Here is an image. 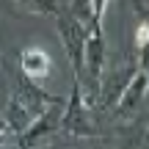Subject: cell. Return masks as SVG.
Listing matches in <instances>:
<instances>
[{
    "label": "cell",
    "mask_w": 149,
    "mask_h": 149,
    "mask_svg": "<svg viewBox=\"0 0 149 149\" xmlns=\"http://www.w3.org/2000/svg\"><path fill=\"white\" fill-rule=\"evenodd\" d=\"M61 133L66 138H94L100 130L94 124V108L86 105L83 91H80V83L72 77V91L69 100L64 105V113H61Z\"/></svg>",
    "instance_id": "obj_1"
},
{
    "label": "cell",
    "mask_w": 149,
    "mask_h": 149,
    "mask_svg": "<svg viewBox=\"0 0 149 149\" xmlns=\"http://www.w3.org/2000/svg\"><path fill=\"white\" fill-rule=\"evenodd\" d=\"M53 19H55V33H58V39H61V47H64L66 58H69V64H72V72H74V77H80V74H83V55H86L88 31H86L77 19H72L66 11H58Z\"/></svg>",
    "instance_id": "obj_2"
},
{
    "label": "cell",
    "mask_w": 149,
    "mask_h": 149,
    "mask_svg": "<svg viewBox=\"0 0 149 149\" xmlns=\"http://www.w3.org/2000/svg\"><path fill=\"white\" fill-rule=\"evenodd\" d=\"M138 72L135 58H122L119 64H111V58L105 61V72L100 80V97H97V105L111 111L116 105V100L122 97V91L127 88V83L133 80V74Z\"/></svg>",
    "instance_id": "obj_3"
},
{
    "label": "cell",
    "mask_w": 149,
    "mask_h": 149,
    "mask_svg": "<svg viewBox=\"0 0 149 149\" xmlns=\"http://www.w3.org/2000/svg\"><path fill=\"white\" fill-rule=\"evenodd\" d=\"M64 105H66V102L44 108V111L31 122V127H28L22 135H17V146H19V149H42L44 141L61 130V113H64Z\"/></svg>",
    "instance_id": "obj_4"
},
{
    "label": "cell",
    "mask_w": 149,
    "mask_h": 149,
    "mask_svg": "<svg viewBox=\"0 0 149 149\" xmlns=\"http://www.w3.org/2000/svg\"><path fill=\"white\" fill-rule=\"evenodd\" d=\"M146 77L149 74H144V72L133 74V80L127 83V88L122 91V97L116 100V105L111 108L116 119H130L135 111H138V105L146 100Z\"/></svg>",
    "instance_id": "obj_5"
},
{
    "label": "cell",
    "mask_w": 149,
    "mask_h": 149,
    "mask_svg": "<svg viewBox=\"0 0 149 149\" xmlns=\"http://www.w3.org/2000/svg\"><path fill=\"white\" fill-rule=\"evenodd\" d=\"M19 69H22V74H25L28 80L36 83L39 77H47V74L53 72V61H50V55L44 53V50L28 47V50L19 53Z\"/></svg>",
    "instance_id": "obj_6"
},
{
    "label": "cell",
    "mask_w": 149,
    "mask_h": 149,
    "mask_svg": "<svg viewBox=\"0 0 149 149\" xmlns=\"http://www.w3.org/2000/svg\"><path fill=\"white\" fill-rule=\"evenodd\" d=\"M135 50H138V55H135V66H138V72L149 74V22H141L138 28H135Z\"/></svg>",
    "instance_id": "obj_7"
},
{
    "label": "cell",
    "mask_w": 149,
    "mask_h": 149,
    "mask_svg": "<svg viewBox=\"0 0 149 149\" xmlns=\"http://www.w3.org/2000/svg\"><path fill=\"white\" fill-rule=\"evenodd\" d=\"M14 3L28 14H42V17H55L58 11H64L58 0H14Z\"/></svg>",
    "instance_id": "obj_8"
},
{
    "label": "cell",
    "mask_w": 149,
    "mask_h": 149,
    "mask_svg": "<svg viewBox=\"0 0 149 149\" xmlns=\"http://www.w3.org/2000/svg\"><path fill=\"white\" fill-rule=\"evenodd\" d=\"M105 11H108V0H91V22H94V33H102Z\"/></svg>",
    "instance_id": "obj_9"
},
{
    "label": "cell",
    "mask_w": 149,
    "mask_h": 149,
    "mask_svg": "<svg viewBox=\"0 0 149 149\" xmlns=\"http://www.w3.org/2000/svg\"><path fill=\"white\" fill-rule=\"evenodd\" d=\"M8 138H14V135L6 130V124H3V119H0V149H6V144H8Z\"/></svg>",
    "instance_id": "obj_10"
},
{
    "label": "cell",
    "mask_w": 149,
    "mask_h": 149,
    "mask_svg": "<svg viewBox=\"0 0 149 149\" xmlns=\"http://www.w3.org/2000/svg\"><path fill=\"white\" fill-rule=\"evenodd\" d=\"M135 11H138L141 22H149V6H144V3H135Z\"/></svg>",
    "instance_id": "obj_11"
},
{
    "label": "cell",
    "mask_w": 149,
    "mask_h": 149,
    "mask_svg": "<svg viewBox=\"0 0 149 149\" xmlns=\"http://www.w3.org/2000/svg\"><path fill=\"white\" fill-rule=\"evenodd\" d=\"M146 97H149V77H146Z\"/></svg>",
    "instance_id": "obj_12"
},
{
    "label": "cell",
    "mask_w": 149,
    "mask_h": 149,
    "mask_svg": "<svg viewBox=\"0 0 149 149\" xmlns=\"http://www.w3.org/2000/svg\"><path fill=\"white\" fill-rule=\"evenodd\" d=\"M44 149H58V146H44Z\"/></svg>",
    "instance_id": "obj_13"
},
{
    "label": "cell",
    "mask_w": 149,
    "mask_h": 149,
    "mask_svg": "<svg viewBox=\"0 0 149 149\" xmlns=\"http://www.w3.org/2000/svg\"><path fill=\"white\" fill-rule=\"evenodd\" d=\"M146 149H149V146H146Z\"/></svg>",
    "instance_id": "obj_14"
}]
</instances>
